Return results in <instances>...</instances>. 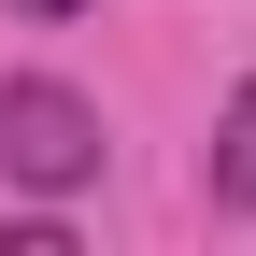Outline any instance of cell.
Listing matches in <instances>:
<instances>
[{"mask_svg": "<svg viewBox=\"0 0 256 256\" xmlns=\"http://www.w3.org/2000/svg\"><path fill=\"white\" fill-rule=\"evenodd\" d=\"M200 185H214V214H256V72H242V100L214 114V171Z\"/></svg>", "mask_w": 256, "mask_h": 256, "instance_id": "cell-2", "label": "cell"}, {"mask_svg": "<svg viewBox=\"0 0 256 256\" xmlns=\"http://www.w3.org/2000/svg\"><path fill=\"white\" fill-rule=\"evenodd\" d=\"M0 185H28V200L100 185V100L57 86V72H14L0 86Z\"/></svg>", "mask_w": 256, "mask_h": 256, "instance_id": "cell-1", "label": "cell"}, {"mask_svg": "<svg viewBox=\"0 0 256 256\" xmlns=\"http://www.w3.org/2000/svg\"><path fill=\"white\" fill-rule=\"evenodd\" d=\"M14 14H86V0H14Z\"/></svg>", "mask_w": 256, "mask_h": 256, "instance_id": "cell-3", "label": "cell"}]
</instances>
